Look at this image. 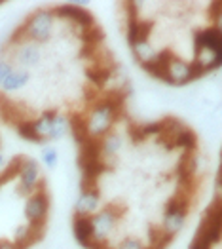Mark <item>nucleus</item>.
<instances>
[{"label":"nucleus","mask_w":222,"mask_h":249,"mask_svg":"<svg viewBox=\"0 0 222 249\" xmlns=\"http://www.w3.org/2000/svg\"><path fill=\"white\" fill-rule=\"evenodd\" d=\"M2 164H4V156L0 154V166H2Z\"/></svg>","instance_id":"18"},{"label":"nucleus","mask_w":222,"mask_h":249,"mask_svg":"<svg viewBox=\"0 0 222 249\" xmlns=\"http://www.w3.org/2000/svg\"><path fill=\"white\" fill-rule=\"evenodd\" d=\"M99 206V188H91V190H84L80 192L74 209H76V215H89L91 211H95Z\"/></svg>","instance_id":"6"},{"label":"nucleus","mask_w":222,"mask_h":249,"mask_svg":"<svg viewBox=\"0 0 222 249\" xmlns=\"http://www.w3.org/2000/svg\"><path fill=\"white\" fill-rule=\"evenodd\" d=\"M50 211V196L46 190H36L31 194V198L25 204V217L29 219L31 225H44L46 217Z\"/></svg>","instance_id":"3"},{"label":"nucleus","mask_w":222,"mask_h":249,"mask_svg":"<svg viewBox=\"0 0 222 249\" xmlns=\"http://www.w3.org/2000/svg\"><path fill=\"white\" fill-rule=\"evenodd\" d=\"M72 234H74L76 242L80 244L82 248H87L93 242V234H95L91 215H74V219H72Z\"/></svg>","instance_id":"5"},{"label":"nucleus","mask_w":222,"mask_h":249,"mask_svg":"<svg viewBox=\"0 0 222 249\" xmlns=\"http://www.w3.org/2000/svg\"><path fill=\"white\" fill-rule=\"evenodd\" d=\"M118 249H144L137 240H125Z\"/></svg>","instance_id":"15"},{"label":"nucleus","mask_w":222,"mask_h":249,"mask_svg":"<svg viewBox=\"0 0 222 249\" xmlns=\"http://www.w3.org/2000/svg\"><path fill=\"white\" fill-rule=\"evenodd\" d=\"M150 35V23L144 19H139L137 14H129L127 19V42L131 48H137L141 44H146Z\"/></svg>","instance_id":"4"},{"label":"nucleus","mask_w":222,"mask_h":249,"mask_svg":"<svg viewBox=\"0 0 222 249\" xmlns=\"http://www.w3.org/2000/svg\"><path fill=\"white\" fill-rule=\"evenodd\" d=\"M16 127H17V133H19L25 141H31V143H42L44 141L40 135H38V131H36V127L33 124V120H19L16 124Z\"/></svg>","instance_id":"11"},{"label":"nucleus","mask_w":222,"mask_h":249,"mask_svg":"<svg viewBox=\"0 0 222 249\" xmlns=\"http://www.w3.org/2000/svg\"><path fill=\"white\" fill-rule=\"evenodd\" d=\"M25 29V35H27V40L36 42V44H42V42L50 40L51 38V29H53V12H36L31 19H27V23L23 25Z\"/></svg>","instance_id":"1"},{"label":"nucleus","mask_w":222,"mask_h":249,"mask_svg":"<svg viewBox=\"0 0 222 249\" xmlns=\"http://www.w3.org/2000/svg\"><path fill=\"white\" fill-rule=\"evenodd\" d=\"M198 145V137H196V133L190 129V127H182L181 131L177 133V137L173 139V148H182V150H186V154H192L194 152V148Z\"/></svg>","instance_id":"9"},{"label":"nucleus","mask_w":222,"mask_h":249,"mask_svg":"<svg viewBox=\"0 0 222 249\" xmlns=\"http://www.w3.org/2000/svg\"><path fill=\"white\" fill-rule=\"evenodd\" d=\"M17 57H19L21 65H25V67H36L42 57L40 44L31 40L23 42L19 46V50H17Z\"/></svg>","instance_id":"7"},{"label":"nucleus","mask_w":222,"mask_h":249,"mask_svg":"<svg viewBox=\"0 0 222 249\" xmlns=\"http://www.w3.org/2000/svg\"><path fill=\"white\" fill-rule=\"evenodd\" d=\"M121 146V137L118 133H106L101 137V156L112 158Z\"/></svg>","instance_id":"10"},{"label":"nucleus","mask_w":222,"mask_h":249,"mask_svg":"<svg viewBox=\"0 0 222 249\" xmlns=\"http://www.w3.org/2000/svg\"><path fill=\"white\" fill-rule=\"evenodd\" d=\"M12 69H14L12 63L8 61V59H2V57H0V86H2V82H4V78L10 74Z\"/></svg>","instance_id":"14"},{"label":"nucleus","mask_w":222,"mask_h":249,"mask_svg":"<svg viewBox=\"0 0 222 249\" xmlns=\"http://www.w3.org/2000/svg\"><path fill=\"white\" fill-rule=\"evenodd\" d=\"M57 160H59V152L55 148H44L42 150V162L46 167H55Z\"/></svg>","instance_id":"13"},{"label":"nucleus","mask_w":222,"mask_h":249,"mask_svg":"<svg viewBox=\"0 0 222 249\" xmlns=\"http://www.w3.org/2000/svg\"><path fill=\"white\" fill-rule=\"evenodd\" d=\"M190 249H211V248H207L205 244H202V242H198L196 238L192 240V244H190Z\"/></svg>","instance_id":"16"},{"label":"nucleus","mask_w":222,"mask_h":249,"mask_svg":"<svg viewBox=\"0 0 222 249\" xmlns=\"http://www.w3.org/2000/svg\"><path fill=\"white\" fill-rule=\"evenodd\" d=\"M0 249H19L16 244H12V242H0Z\"/></svg>","instance_id":"17"},{"label":"nucleus","mask_w":222,"mask_h":249,"mask_svg":"<svg viewBox=\"0 0 222 249\" xmlns=\"http://www.w3.org/2000/svg\"><path fill=\"white\" fill-rule=\"evenodd\" d=\"M194 52L196 55L209 53V55H222V36L219 25L205 27L194 33Z\"/></svg>","instance_id":"2"},{"label":"nucleus","mask_w":222,"mask_h":249,"mask_svg":"<svg viewBox=\"0 0 222 249\" xmlns=\"http://www.w3.org/2000/svg\"><path fill=\"white\" fill-rule=\"evenodd\" d=\"M67 129H68V120L65 118V116H55L53 118V122H51V129H50V135H48V139H61L65 133H67Z\"/></svg>","instance_id":"12"},{"label":"nucleus","mask_w":222,"mask_h":249,"mask_svg":"<svg viewBox=\"0 0 222 249\" xmlns=\"http://www.w3.org/2000/svg\"><path fill=\"white\" fill-rule=\"evenodd\" d=\"M29 84V72L27 71H17V69H12L10 71V74L4 78V82H2V91L4 93H14V91H19L23 89L25 86Z\"/></svg>","instance_id":"8"}]
</instances>
